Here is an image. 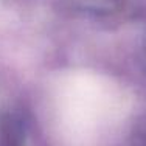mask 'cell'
<instances>
[{"mask_svg":"<svg viewBox=\"0 0 146 146\" xmlns=\"http://www.w3.org/2000/svg\"><path fill=\"white\" fill-rule=\"evenodd\" d=\"M23 132L19 121L13 117H5L0 121V146H22Z\"/></svg>","mask_w":146,"mask_h":146,"instance_id":"cell-1","label":"cell"},{"mask_svg":"<svg viewBox=\"0 0 146 146\" xmlns=\"http://www.w3.org/2000/svg\"><path fill=\"white\" fill-rule=\"evenodd\" d=\"M121 2H123V0H84L86 8L93 9V11H98V13L112 11V9H115L121 5Z\"/></svg>","mask_w":146,"mask_h":146,"instance_id":"cell-2","label":"cell"}]
</instances>
